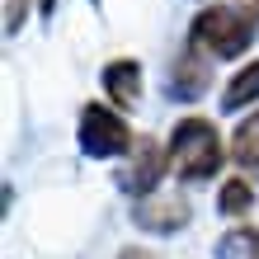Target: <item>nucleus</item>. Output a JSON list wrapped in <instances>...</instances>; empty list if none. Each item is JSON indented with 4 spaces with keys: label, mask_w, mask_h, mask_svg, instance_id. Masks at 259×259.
Instances as JSON below:
<instances>
[{
    "label": "nucleus",
    "mask_w": 259,
    "mask_h": 259,
    "mask_svg": "<svg viewBox=\"0 0 259 259\" xmlns=\"http://www.w3.org/2000/svg\"><path fill=\"white\" fill-rule=\"evenodd\" d=\"M250 207H254V184L245 175H231V179H222V189H217V212L222 217H250Z\"/></svg>",
    "instance_id": "obj_10"
},
{
    "label": "nucleus",
    "mask_w": 259,
    "mask_h": 259,
    "mask_svg": "<svg viewBox=\"0 0 259 259\" xmlns=\"http://www.w3.org/2000/svg\"><path fill=\"white\" fill-rule=\"evenodd\" d=\"M165 151H170V175L184 179V184H203V179H217L222 160L231 156L222 142V132L212 118L203 113H184L179 123L170 127V142H165Z\"/></svg>",
    "instance_id": "obj_2"
},
{
    "label": "nucleus",
    "mask_w": 259,
    "mask_h": 259,
    "mask_svg": "<svg viewBox=\"0 0 259 259\" xmlns=\"http://www.w3.org/2000/svg\"><path fill=\"white\" fill-rule=\"evenodd\" d=\"M75 142H80V151L90 160H123L137 146V132H132V123L113 109V104L90 99L80 109V118H75Z\"/></svg>",
    "instance_id": "obj_3"
},
{
    "label": "nucleus",
    "mask_w": 259,
    "mask_h": 259,
    "mask_svg": "<svg viewBox=\"0 0 259 259\" xmlns=\"http://www.w3.org/2000/svg\"><path fill=\"white\" fill-rule=\"evenodd\" d=\"M118 259H156V250H146V245H123V250H118Z\"/></svg>",
    "instance_id": "obj_13"
},
{
    "label": "nucleus",
    "mask_w": 259,
    "mask_h": 259,
    "mask_svg": "<svg viewBox=\"0 0 259 259\" xmlns=\"http://www.w3.org/2000/svg\"><path fill=\"white\" fill-rule=\"evenodd\" d=\"M28 5H33V0H10V10H5V33H10V38L24 28V14H28Z\"/></svg>",
    "instance_id": "obj_12"
},
{
    "label": "nucleus",
    "mask_w": 259,
    "mask_h": 259,
    "mask_svg": "<svg viewBox=\"0 0 259 259\" xmlns=\"http://www.w3.org/2000/svg\"><path fill=\"white\" fill-rule=\"evenodd\" d=\"M132 222L142 226L146 236H175L193 222V207L184 193H151V198H137L132 203Z\"/></svg>",
    "instance_id": "obj_5"
},
{
    "label": "nucleus",
    "mask_w": 259,
    "mask_h": 259,
    "mask_svg": "<svg viewBox=\"0 0 259 259\" xmlns=\"http://www.w3.org/2000/svg\"><path fill=\"white\" fill-rule=\"evenodd\" d=\"M90 5H95V10H99V5H104V0H90Z\"/></svg>",
    "instance_id": "obj_15"
},
{
    "label": "nucleus",
    "mask_w": 259,
    "mask_h": 259,
    "mask_svg": "<svg viewBox=\"0 0 259 259\" xmlns=\"http://www.w3.org/2000/svg\"><path fill=\"white\" fill-rule=\"evenodd\" d=\"M165 175H170V151H165L156 137H137V146L123 156L118 184H123L132 198H151V193H160Z\"/></svg>",
    "instance_id": "obj_4"
},
{
    "label": "nucleus",
    "mask_w": 259,
    "mask_h": 259,
    "mask_svg": "<svg viewBox=\"0 0 259 259\" xmlns=\"http://www.w3.org/2000/svg\"><path fill=\"white\" fill-rule=\"evenodd\" d=\"M203 5H207V0H203Z\"/></svg>",
    "instance_id": "obj_17"
},
{
    "label": "nucleus",
    "mask_w": 259,
    "mask_h": 259,
    "mask_svg": "<svg viewBox=\"0 0 259 259\" xmlns=\"http://www.w3.org/2000/svg\"><path fill=\"white\" fill-rule=\"evenodd\" d=\"M250 104H259V57L240 62V71L222 90V113H240V109H250Z\"/></svg>",
    "instance_id": "obj_8"
},
{
    "label": "nucleus",
    "mask_w": 259,
    "mask_h": 259,
    "mask_svg": "<svg viewBox=\"0 0 259 259\" xmlns=\"http://www.w3.org/2000/svg\"><path fill=\"white\" fill-rule=\"evenodd\" d=\"M217 259H259V226H231L217 240Z\"/></svg>",
    "instance_id": "obj_11"
},
{
    "label": "nucleus",
    "mask_w": 259,
    "mask_h": 259,
    "mask_svg": "<svg viewBox=\"0 0 259 259\" xmlns=\"http://www.w3.org/2000/svg\"><path fill=\"white\" fill-rule=\"evenodd\" d=\"M226 151H231L236 170H259V109H250V113L231 127V142H226Z\"/></svg>",
    "instance_id": "obj_9"
},
{
    "label": "nucleus",
    "mask_w": 259,
    "mask_h": 259,
    "mask_svg": "<svg viewBox=\"0 0 259 259\" xmlns=\"http://www.w3.org/2000/svg\"><path fill=\"white\" fill-rule=\"evenodd\" d=\"M212 85V62H203L193 48H184L170 62V71H165V90H170V99L189 104V99H203Z\"/></svg>",
    "instance_id": "obj_7"
},
{
    "label": "nucleus",
    "mask_w": 259,
    "mask_h": 259,
    "mask_svg": "<svg viewBox=\"0 0 259 259\" xmlns=\"http://www.w3.org/2000/svg\"><path fill=\"white\" fill-rule=\"evenodd\" d=\"M38 10H42V14H48V19H52V10H57V0H38Z\"/></svg>",
    "instance_id": "obj_14"
},
{
    "label": "nucleus",
    "mask_w": 259,
    "mask_h": 259,
    "mask_svg": "<svg viewBox=\"0 0 259 259\" xmlns=\"http://www.w3.org/2000/svg\"><path fill=\"white\" fill-rule=\"evenodd\" d=\"M99 90L109 95V104H113L118 113H123V109H137L142 95H146V71H142V62H137V57H113V62L99 71Z\"/></svg>",
    "instance_id": "obj_6"
},
{
    "label": "nucleus",
    "mask_w": 259,
    "mask_h": 259,
    "mask_svg": "<svg viewBox=\"0 0 259 259\" xmlns=\"http://www.w3.org/2000/svg\"><path fill=\"white\" fill-rule=\"evenodd\" d=\"M259 14L250 0H212L193 14L189 24V48L207 62H236L254 48Z\"/></svg>",
    "instance_id": "obj_1"
},
{
    "label": "nucleus",
    "mask_w": 259,
    "mask_h": 259,
    "mask_svg": "<svg viewBox=\"0 0 259 259\" xmlns=\"http://www.w3.org/2000/svg\"><path fill=\"white\" fill-rule=\"evenodd\" d=\"M250 5H254V14H259V0H250Z\"/></svg>",
    "instance_id": "obj_16"
}]
</instances>
